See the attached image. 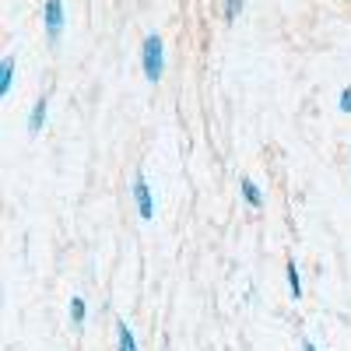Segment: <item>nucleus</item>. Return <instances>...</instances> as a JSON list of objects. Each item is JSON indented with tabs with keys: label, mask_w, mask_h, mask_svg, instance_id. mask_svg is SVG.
Returning a JSON list of instances; mask_svg holds the SVG:
<instances>
[{
	"label": "nucleus",
	"mask_w": 351,
	"mask_h": 351,
	"mask_svg": "<svg viewBox=\"0 0 351 351\" xmlns=\"http://www.w3.org/2000/svg\"><path fill=\"white\" fill-rule=\"evenodd\" d=\"M67 319H71V330H74V334L84 330V324H88V302H84L81 295H71V302H67Z\"/></svg>",
	"instance_id": "nucleus-5"
},
{
	"label": "nucleus",
	"mask_w": 351,
	"mask_h": 351,
	"mask_svg": "<svg viewBox=\"0 0 351 351\" xmlns=\"http://www.w3.org/2000/svg\"><path fill=\"white\" fill-rule=\"evenodd\" d=\"M130 197H134V208H137L141 221H152V218H155V193H152V186H148V176H144V172H134Z\"/></svg>",
	"instance_id": "nucleus-3"
},
{
	"label": "nucleus",
	"mask_w": 351,
	"mask_h": 351,
	"mask_svg": "<svg viewBox=\"0 0 351 351\" xmlns=\"http://www.w3.org/2000/svg\"><path fill=\"white\" fill-rule=\"evenodd\" d=\"M239 197H243L246 208H253V211L263 208V190L253 183V176H243V180H239Z\"/></svg>",
	"instance_id": "nucleus-6"
},
{
	"label": "nucleus",
	"mask_w": 351,
	"mask_h": 351,
	"mask_svg": "<svg viewBox=\"0 0 351 351\" xmlns=\"http://www.w3.org/2000/svg\"><path fill=\"white\" fill-rule=\"evenodd\" d=\"M46 120H49V95H39V99H36V106L28 109V137L43 134Z\"/></svg>",
	"instance_id": "nucleus-4"
},
{
	"label": "nucleus",
	"mask_w": 351,
	"mask_h": 351,
	"mask_svg": "<svg viewBox=\"0 0 351 351\" xmlns=\"http://www.w3.org/2000/svg\"><path fill=\"white\" fill-rule=\"evenodd\" d=\"M246 11V0H221V21L225 25H236Z\"/></svg>",
	"instance_id": "nucleus-10"
},
{
	"label": "nucleus",
	"mask_w": 351,
	"mask_h": 351,
	"mask_svg": "<svg viewBox=\"0 0 351 351\" xmlns=\"http://www.w3.org/2000/svg\"><path fill=\"white\" fill-rule=\"evenodd\" d=\"M302 351H319V348H316V344H313V341L306 337V341H302Z\"/></svg>",
	"instance_id": "nucleus-12"
},
{
	"label": "nucleus",
	"mask_w": 351,
	"mask_h": 351,
	"mask_svg": "<svg viewBox=\"0 0 351 351\" xmlns=\"http://www.w3.org/2000/svg\"><path fill=\"white\" fill-rule=\"evenodd\" d=\"M285 278H288V295H291V302H299V299H302V274H299L295 256H288V263H285Z\"/></svg>",
	"instance_id": "nucleus-8"
},
{
	"label": "nucleus",
	"mask_w": 351,
	"mask_h": 351,
	"mask_svg": "<svg viewBox=\"0 0 351 351\" xmlns=\"http://www.w3.org/2000/svg\"><path fill=\"white\" fill-rule=\"evenodd\" d=\"M116 351H141V344L127 324H116Z\"/></svg>",
	"instance_id": "nucleus-9"
},
{
	"label": "nucleus",
	"mask_w": 351,
	"mask_h": 351,
	"mask_svg": "<svg viewBox=\"0 0 351 351\" xmlns=\"http://www.w3.org/2000/svg\"><path fill=\"white\" fill-rule=\"evenodd\" d=\"M337 109H341L344 116H351V84H348V88H341V95H337Z\"/></svg>",
	"instance_id": "nucleus-11"
},
{
	"label": "nucleus",
	"mask_w": 351,
	"mask_h": 351,
	"mask_svg": "<svg viewBox=\"0 0 351 351\" xmlns=\"http://www.w3.org/2000/svg\"><path fill=\"white\" fill-rule=\"evenodd\" d=\"M141 71L148 77V84H158L165 74V39L158 32H148L141 43Z\"/></svg>",
	"instance_id": "nucleus-1"
},
{
	"label": "nucleus",
	"mask_w": 351,
	"mask_h": 351,
	"mask_svg": "<svg viewBox=\"0 0 351 351\" xmlns=\"http://www.w3.org/2000/svg\"><path fill=\"white\" fill-rule=\"evenodd\" d=\"M14 67H18L14 53H8L4 60H0V99L11 95V88H14Z\"/></svg>",
	"instance_id": "nucleus-7"
},
{
	"label": "nucleus",
	"mask_w": 351,
	"mask_h": 351,
	"mask_svg": "<svg viewBox=\"0 0 351 351\" xmlns=\"http://www.w3.org/2000/svg\"><path fill=\"white\" fill-rule=\"evenodd\" d=\"M43 28H46V43L56 49L64 43V28H67V11L64 0H43Z\"/></svg>",
	"instance_id": "nucleus-2"
}]
</instances>
